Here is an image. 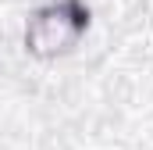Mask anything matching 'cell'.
I'll return each mask as SVG.
<instances>
[{
	"instance_id": "1",
	"label": "cell",
	"mask_w": 153,
	"mask_h": 150,
	"mask_svg": "<svg viewBox=\"0 0 153 150\" xmlns=\"http://www.w3.org/2000/svg\"><path fill=\"white\" fill-rule=\"evenodd\" d=\"M89 25H93V7L85 0H46L29 14L22 46L36 61H57L68 57L85 39Z\"/></svg>"
}]
</instances>
